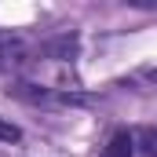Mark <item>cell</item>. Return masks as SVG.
Returning <instances> with one entry per match:
<instances>
[{
	"label": "cell",
	"instance_id": "6da1fadb",
	"mask_svg": "<svg viewBox=\"0 0 157 157\" xmlns=\"http://www.w3.org/2000/svg\"><path fill=\"white\" fill-rule=\"evenodd\" d=\"M7 99H18V102H26V106H44V110H59V106H80V102H88L84 95L62 91V88L29 84V80H11V84H7Z\"/></svg>",
	"mask_w": 157,
	"mask_h": 157
},
{
	"label": "cell",
	"instance_id": "7a4b0ae2",
	"mask_svg": "<svg viewBox=\"0 0 157 157\" xmlns=\"http://www.w3.org/2000/svg\"><path fill=\"white\" fill-rule=\"evenodd\" d=\"M22 59H26V40L18 33H11V29H0V70L15 66Z\"/></svg>",
	"mask_w": 157,
	"mask_h": 157
},
{
	"label": "cell",
	"instance_id": "3957f363",
	"mask_svg": "<svg viewBox=\"0 0 157 157\" xmlns=\"http://www.w3.org/2000/svg\"><path fill=\"white\" fill-rule=\"evenodd\" d=\"M132 154H135V139H132V132H128V128H117V132L110 135V143L102 146L99 157H132Z\"/></svg>",
	"mask_w": 157,
	"mask_h": 157
},
{
	"label": "cell",
	"instance_id": "277c9868",
	"mask_svg": "<svg viewBox=\"0 0 157 157\" xmlns=\"http://www.w3.org/2000/svg\"><path fill=\"white\" fill-rule=\"evenodd\" d=\"M132 139H135V146H139V154H143V157H157V128H154V124L135 128Z\"/></svg>",
	"mask_w": 157,
	"mask_h": 157
},
{
	"label": "cell",
	"instance_id": "5b68a950",
	"mask_svg": "<svg viewBox=\"0 0 157 157\" xmlns=\"http://www.w3.org/2000/svg\"><path fill=\"white\" fill-rule=\"evenodd\" d=\"M44 51L55 55V59H73L77 55V37H59V40H51V44H44Z\"/></svg>",
	"mask_w": 157,
	"mask_h": 157
},
{
	"label": "cell",
	"instance_id": "8992f818",
	"mask_svg": "<svg viewBox=\"0 0 157 157\" xmlns=\"http://www.w3.org/2000/svg\"><path fill=\"white\" fill-rule=\"evenodd\" d=\"M18 139H22V128L0 117V143H18Z\"/></svg>",
	"mask_w": 157,
	"mask_h": 157
},
{
	"label": "cell",
	"instance_id": "52a82bcc",
	"mask_svg": "<svg viewBox=\"0 0 157 157\" xmlns=\"http://www.w3.org/2000/svg\"><path fill=\"white\" fill-rule=\"evenodd\" d=\"M146 80H154V84H157V70H150V73H146Z\"/></svg>",
	"mask_w": 157,
	"mask_h": 157
}]
</instances>
